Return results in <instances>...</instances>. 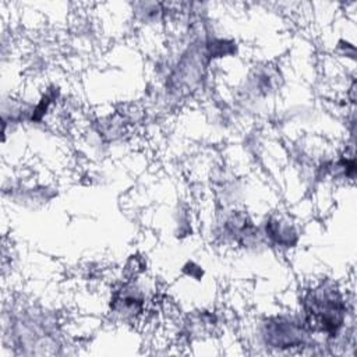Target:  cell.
Returning a JSON list of instances; mask_svg holds the SVG:
<instances>
[{
    "label": "cell",
    "mask_w": 357,
    "mask_h": 357,
    "mask_svg": "<svg viewBox=\"0 0 357 357\" xmlns=\"http://www.w3.org/2000/svg\"><path fill=\"white\" fill-rule=\"evenodd\" d=\"M308 325L335 335L344 321V304L336 289H315L305 297Z\"/></svg>",
    "instance_id": "cell-1"
}]
</instances>
